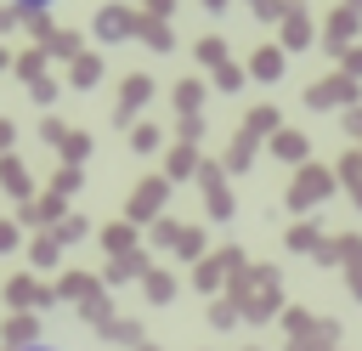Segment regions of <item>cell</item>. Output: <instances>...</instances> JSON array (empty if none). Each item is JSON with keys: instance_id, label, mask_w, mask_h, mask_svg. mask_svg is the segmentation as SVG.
I'll use <instances>...</instances> for the list:
<instances>
[{"instance_id": "cell-1", "label": "cell", "mask_w": 362, "mask_h": 351, "mask_svg": "<svg viewBox=\"0 0 362 351\" xmlns=\"http://www.w3.org/2000/svg\"><path fill=\"white\" fill-rule=\"evenodd\" d=\"M17 6H23V11H45L51 0H17Z\"/></svg>"}, {"instance_id": "cell-2", "label": "cell", "mask_w": 362, "mask_h": 351, "mask_svg": "<svg viewBox=\"0 0 362 351\" xmlns=\"http://www.w3.org/2000/svg\"><path fill=\"white\" fill-rule=\"evenodd\" d=\"M28 351H57V345H28Z\"/></svg>"}]
</instances>
